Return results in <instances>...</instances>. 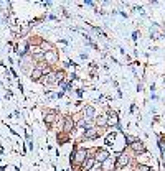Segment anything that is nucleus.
Masks as SVG:
<instances>
[{
  "mask_svg": "<svg viewBox=\"0 0 165 171\" xmlns=\"http://www.w3.org/2000/svg\"><path fill=\"white\" fill-rule=\"evenodd\" d=\"M86 158H88V153L84 150H79L74 156H71V161H76V163H84L86 161Z\"/></svg>",
  "mask_w": 165,
  "mask_h": 171,
  "instance_id": "1",
  "label": "nucleus"
},
{
  "mask_svg": "<svg viewBox=\"0 0 165 171\" xmlns=\"http://www.w3.org/2000/svg\"><path fill=\"white\" fill-rule=\"evenodd\" d=\"M40 77H41V69L38 68V69H35L33 72H31V79H33V81H38Z\"/></svg>",
  "mask_w": 165,
  "mask_h": 171,
  "instance_id": "7",
  "label": "nucleus"
},
{
  "mask_svg": "<svg viewBox=\"0 0 165 171\" xmlns=\"http://www.w3.org/2000/svg\"><path fill=\"white\" fill-rule=\"evenodd\" d=\"M112 140H114V135H109L107 140H106V143H107V145H111V143H112Z\"/></svg>",
  "mask_w": 165,
  "mask_h": 171,
  "instance_id": "11",
  "label": "nucleus"
},
{
  "mask_svg": "<svg viewBox=\"0 0 165 171\" xmlns=\"http://www.w3.org/2000/svg\"><path fill=\"white\" fill-rule=\"evenodd\" d=\"M130 146H132V148H134L135 151H144V145H142V143H140V141H132V143H130Z\"/></svg>",
  "mask_w": 165,
  "mask_h": 171,
  "instance_id": "6",
  "label": "nucleus"
},
{
  "mask_svg": "<svg viewBox=\"0 0 165 171\" xmlns=\"http://www.w3.org/2000/svg\"><path fill=\"white\" fill-rule=\"evenodd\" d=\"M107 158H109V153L106 150H98L96 151V161L103 163V161H106Z\"/></svg>",
  "mask_w": 165,
  "mask_h": 171,
  "instance_id": "2",
  "label": "nucleus"
},
{
  "mask_svg": "<svg viewBox=\"0 0 165 171\" xmlns=\"http://www.w3.org/2000/svg\"><path fill=\"white\" fill-rule=\"evenodd\" d=\"M139 170H140V171H150V168H149V166H145V165H140Z\"/></svg>",
  "mask_w": 165,
  "mask_h": 171,
  "instance_id": "10",
  "label": "nucleus"
},
{
  "mask_svg": "<svg viewBox=\"0 0 165 171\" xmlns=\"http://www.w3.org/2000/svg\"><path fill=\"white\" fill-rule=\"evenodd\" d=\"M125 163H127V156L121 155V156H119V163H117V166H124Z\"/></svg>",
  "mask_w": 165,
  "mask_h": 171,
  "instance_id": "8",
  "label": "nucleus"
},
{
  "mask_svg": "<svg viewBox=\"0 0 165 171\" xmlns=\"http://www.w3.org/2000/svg\"><path fill=\"white\" fill-rule=\"evenodd\" d=\"M94 161L96 160H93V158H88V160L82 163V170H86V171H89L91 168H93V165H94Z\"/></svg>",
  "mask_w": 165,
  "mask_h": 171,
  "instance_id": "5",
  "label": "nucleus"
},
{
  "mask_svg": "<svg viewBox=\"0 0 165 171\" xmlns=\"http://www.w3.org/2000/svg\"><path fill=\"white\" fill-rule=\"evenodd\" d=\"M119 120H117V115L116 114H111V115L107 117V125H114V127H117Z\"/></svg>",
  "mask_w": 165,
  "mask_h": 171,
  "instance_id": "4",
  "label": "nucleus"
},
{
  "mask_svg": "<svg viewBox=\"0 0 165 171\" xmlns=\"http://www.w3.org/2000/svg\"><path fill=\"white\" fill-rule=\"evenodd\" d=\"M98 135H99V130H96V128H93V127H91V128H88V130H86V133H84V137H86V138H96Z\"/></svg>",
  "mask_w": 165,
  "mask_h": 171,
  "instance_id": "3",
  "label": "nucleus"
},
{
  "mask_svg": "<svg viewBox=\"0 0 165 171\" xmlns=\"http://www.w3.org/2000/svg\"><path fill=\"white\" fill-rule=\"evenodd\" d=\"M71 127H73L71 120H69V119H66V128H68V130H69V128H71Z\"/></svg>",
  "mask_w": 165,
  "mask_h": 171,
  "instance_id": "12",
  "label": "nucleus"
},
{
  "mask_svg": "<svg viewBox=\"0 0 165 171\" xmlns=\"http://www.w3.org/2000/svg\"><path fill=\"white\" fill-rule=\"evenodd\" d=\"M159 145H160V148H162V150H165V143H164V141H162V140L159 141Z\"/></svg>",
  "mask_w": 165,
  "mask_h": 171,
  "instance_id": "13",
  "label": "nucleus"
},
{
  "mask_svg": "<svg viewBox=\"0 0 165 171\" xmlns=\"http://www.w3.org/2000/svg\"><path fill=\"white\" fill-rule=\"evenodd\" d=\"M53 119H55V114H50V115L46 117V123H48V125H50V123L53 122Z\"/></svg>",
  "mask_w": 165,
  "mask_h": 171,
  "instance_id": "9",
  "label": "nucleus"
}]
</instances>
